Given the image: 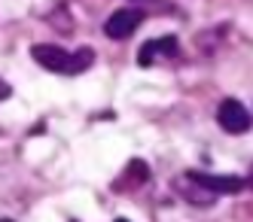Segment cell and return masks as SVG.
<instances>
[{"mask_svg":"<svg viewBox=\"0 0 253 222\" xmlns=\"http://www.w3.org/2000/svg\"><path fill=\"white\" fill-rule=\"evenodd\" d=\"M31 58L37 61L40 67H46L49 73H64V76H77V73L88 70L95 64V52L83 46L77 52H67L61 46H52V43H37L31 49Z\"/></svg>","mask_w":253,"mask_h":222,"instance_id":"1","label":"cell"},{"mask_svg":"<svg viewBox=\"0 0 253 222\" xmlns=\"http://www.w3.org/2000/svg\"><path fill=\"white\" fill-rule=\"evenodd\" d=\"M216 122H220L223 131L229 134H244L250 131V113H247V107L238 101V98H226L220 107H216Z\"/></svg>","mask_w":253,"mask_h":222,"instance_id":"2","label":"cell"},{"mask_svg":"<svg viewBox=\"0 0 253 222\" xmlns=\"http://www.w3.org/2000/svg\"><path fill=\"white\" fill-rule=\"evenodd\" d=\"M147 18V12L137 9V6H125V9H116L110 18L104 22V34L110 37V40H125V37H131L140 22Z\"/></svg>","mask_w":253,"mask_h":222,"instance_id":"3","label":"cell"},{"mask_svg":"<svg viewBox=\"0 0 253 222\" xmlns=\"http://www.w3.org/2000/svg\"><path fill=\"white\" fill-rule=\"evenodd\" d=\"M198 186L208 189L211 195H235V192H241L247 183L241 177H213V174H202V171H186Z\"/></svg>","mask_w":253,"mask_h":222,"instance_id":"4","label":"cell"},{"mask_svg":"<svg viewBox=\"0 0 253 222\" xmlns=\"http://www.w3.org/2000/svg\"><path fill=\"white\" fill-rule=\"evenodd\" d=\"M177 55V40L174 37H159V40H147L137 52V64L150 67L156 58H174Z\"/></svg>","mask_w":253,"mask_h":222,"instance_id":"5","label":"cell"},{"mask_svg":"<svg viewBox=\"0 0 253 222\" xmlns=\"http://www.w3.org/2000/svg\"><path fill=\"white\" fill-rule=\"evenodd\" d=\"M150 177V171H147V161H140V158H134V161H128V168H125V180L122 183H131V186H140L143 180ZM119 183V186H122Z\"/></svg>","mask_w":253,"mask_h":222,"instance_id":"6","label":"cell"},{"mask_svg":"<svg viewBox=\"0 0 253 222\" xmlns=\"http://www.w3.org/2000/svg\"><path fill=\"white\" fill-rule=\"evenodd\" d=\"M6 98H12V88H9V82L0 79V101H6Z\"/></svg>","mask_w":253,"mask_h":222,"instance_id":"7","label":"cell"},{"mask_svg":"<svg viewBox=\"0 0 253 222\" xmlns=\"http://www.w3.org/2000/svg\"><path fill=\"white\" fill-rule=\"evenodd\" d=\"M0 222H12V219H0Z\"/></svg>","mask_w":253,"mask_h":222,"instance_id":"8","label":"cell"},{"mask_svg":"<svg viewBox=\"0 0 253 222\" xmlns=\"http://www.w3.org/2000/svg\"><path fill=\"white\" fill-rule=\"evenodd\" d=\"M116 222H128V219H116Z\"/></svg>","mask_w":253,"mask_h":222,"instance_id":"9","label":"cell"}]
</instances>
